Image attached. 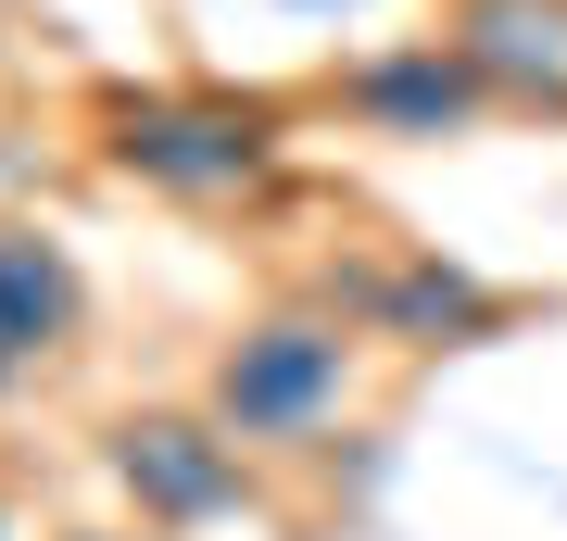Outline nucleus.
Listing matches in <instances>:
<instances>
[{
    "mask_svg": "<svg viewBox=\"0 0 567 541\" xmlns=\"http://www.w3.org/2000/svg\"><path fill=\"white\" fill-rule=\"evenodd\" d=\"M102 479L126 491V517H140L152 541L227 529V517H252V503H265L252 454L227 441L203 403H126V416L102 428Z\"/></svg>",
    "mask_w": 567,
    "mask_h": 541,
    "instance_id": "4",
    "label": "nucleus"
},
{
    "mask_svg": "<svg viewBox=\"0 0 567 541\" xmlns=\"http://www.w3.org/2000/svg\"><path fill=\"white\" fill-rule=\"evenodd\" d=\"M89 139H102V177L177 201V215H240L290 177V114L265 89H102L89 101Z\"/></svg>",
    "mask_w": 567,
    "mask_h": 541,
    "instance_id": "2",
    "label": "nucleus"
},
{
    "mask_svg": "<svg viewBox=\"0 0 567 541\" xmlns=\"http://www.w3.org/2000/svg\"><path fill=\"white\" fill-rule=\"evenodd\" d=\"M0 541H13V491H0Z\"/></svg>",
    "mask_w": 567,
    "mask_h": 541,
    "instance_id": "10",
    "label": "nucleus"
},
{
    "mask_svg": "<svg viewBox=\"0 0 567 541\" xmlns=\"http://www.w3.org/2000/svg\"><path fill=\"white\" fill-rule=\"evenodd\" d=\"M76 327H89L76 252H63L39 215H0V403L51 391L63 365H76Z\"/></svg>",
    "mask_w": 567,
    "mask_h": 541,
    "instance_id": "6",
    "label": "nucleus"
},
{
    "mask_svg": "<svg viewBox=\"0 0 567 541\" xmlns=\"http://www.w3.org/2000/svg\"><path fill=\"white\" fill-rule=\"evenodd\" d=\"M365 391H379V353H365L341 315H316L303 290H278V302H252V315H227L215 353H203V416H215L252 466L328 454V441L365 416Z\"/></svg>",
    "mask_w": 567,
    "mask_h": 541,
    "instance_id": "1",
    "label": "nucleus"
},
{
    "mask_svg": "<svg viewBox=\"0 0 567 541\" xmlns=\"http://www.w3.org/2000/svg\"><path fill=\"white\" fill-rule=\"evenodd\" d=\"M278 13H365V0H278Z\"/></svg>",
    "mask_w": 567,
    "mask_h": 541,
    "instance_id": "8",
    "label": "nucleus"
},
{
    "mask_svg": "<svg viewBox=\"0 0 567 541\" xmlns=\"http://www.w3.org/2000/svg\"><path fill=\"white\" fill-rule=\"evenodd\" d=\"M328 114H341L353 139H391V152H454V139L492 126V101L442 51V25H416V39H365L341 76H328Z\"/></svg>",
    "mask_w": 567,
    "mask_h": 541,
    "instance_id": "5",
    "label": "nucleus"
},
{
    "mask_svg": "<svg viewBox=\"0 0 567 541\" xmlns=\"http://www.w3.org/2000/svg\"><path fill=\"white\" fill-rule=\"evenodd\" d=\"M63 541H152V529H63Z\"/></svg>",
    "mask_w": 567,
    "mask_h": 541,
    "instance_id": "9",
    "label": "nucleus"
},
{
    "mask_svg": "<svg viewBox=\"0 0 567 541\" xmlns=\"http://www.w3.org/2000/svg\"><path fill=\"white\" fill-rule=\"evenodd\" d=\"M442 51L480 76L492 114L567 126V0H442Z\"/></svg>",
    "mask_w": 567,
    "mask_h": 541,
    "instance_id": "7",
    "label": "nucleus"
},
{
    "mask_svg": "<svg viewBox=\"0 0 567 541\" xmlns=\"http://www.w3.org/2000/svg\"><path fill=\"white\" fill-rule=\"evenodd\" d=\"M316 315H341L365 353H480L517 327V290H492L480 264H454L442 240H391V227H353L341 252L303 278Z\"/></svg>",
    "mask_w": 567,
    "mask_h": 541,
    "instance_id": "3",
    "label": "nucleus"
}]
</instances>
